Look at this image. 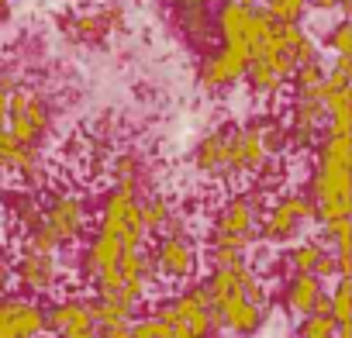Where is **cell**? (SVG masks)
I'll list each match as a JSON object with an SVG mask.
<instances>
[{"mask_svg":"<svg viewBox=\"0 0 352 338\" xmlns=\"http://www.w3.org/2000/svg\"><path fill=\"white\" fill-rule=\"evenodd\" d=\"M232 4H239V8H256L259 0H232Z\"/></svg>","mask_w":352,"mask_h":338,"instance_id":"obj_33","label":"cell"},{"mask_svg":"<svg viewBox=\"0 0 352 338\" xmlns=\"http://www.w3.org/2000/svg\"><path fill=\"white\" fill-rule=\"evenodd\" d=\"M4 128L11 131V138L18 145H32L35 148V142L49 128L45 100L38 93H32V90H11V97H8V124Z\"/></svg>","mask_w":352,"mask_h":338,"instance_id":"obj_6","label":"cell"},{"mask_svg":"<svg viewBox=\"0 0 352 338\" xmlns=\"http://www.w3.org/2000/svg\"><path fill=\"white\" fill-rule=\"evenodd\" d=\"M297 338H335V321L331 314H307L300 317V328H297Z\"/></svg>","mask_w":352,"mask_h":338,"instance_id":"obj_24","label":"cell"},{"mask_svg":"<svg viewBox=\"0 0 352 338\" xmlns=\"http://www.w3.org/2000/svg\"><path fill=\"white\" fill-rule=\"evenodd\" d=\"M138 207H142V221H145V232H148V235H152V232H162V228L169 225V218L176 214V211L169 207V201H166V197L138 201Z\"/></svg>","mask_w":352,"mask_h":338,"instance_id":"obj_22","label":"cell"},{"mask_svg":"<svg viewBox=\"0 0 352 338\" xmlns=\"http://www.w3.org/2000/svg\"><path fill=\"white\" fill-rule=\"evenodd\" d=\"M249 18H252V8H239V4H232V0L221 4L218 32H221L225 45H245L252 52V45H249Z\"/></svg>","mask_w":352,"mask_h":338,"instance_id":"obj_18","label":"cell"},{"mask_svg":"<svg viewBox=\"0 0 352 338\" xmlns=\"http://www.w3.org/2000/svg\"><path fill=\"white\" fill-rule=\"evenodd\" d=\"M311 204L321 228L349 221L352 214V183H349V135H324L311 177Z\"/></svg>","mask_w":352,"mask_h":338,"instance_id":"obj_2","label":"cell"},{"mask_svg":"<svg viewBox=\"0 0 352 338\" xmlns=\"http://www.w3.org/2000/svg\"><path fill=\"white\" fill-rule=\"evenodd\" d=\"M290 266L294 273H307L314 280H328V276H338V266H335V256L328 249H321V242H300L290 249Z\"/></svg>","mask_w":352,"mask_h":338,"instance_id":"obj_13","label":"cell"},{"mask_svg":"<svg viewBox=\"0 0 352 338\" xmlns=\"http://www.w3.org/2000/svg\"><path fill=\"white\" fill-rule=\"evenodd\" d=\"M297 97H321V83H324V66L321 63H307V66H297L294 76H290Z\"/></svg>","mask_w":352,"mask_h":338,"instance_id":"obj_21","label":"cell"},{"mask_svg":"<svg viewBox=\"0 0 352 338\" xmlns=\"http://www.w3.org/2000/svg\"><path fill=\"white\" fill-rule=\"evenodd\" d=\"M311 221H314L311 197L307 194H283L266 211V218H259V238H266L273 245H283V242H294Z\"/></svg>","mask_w":352,"mask_h":338,"instance_id":"obj_5","label":"cell"},{"mask_svg":"<svg viewBox=\"0 0 352 338\" xmlns=\"http://www.w3.org/2000/svg\"><path fill=\"white\" fill-rule=\"evenodd\" d=\"M321 280L307 276V273H294L290 283H287V311L297 314V317H307L314 311V304L321 300Z\"/></svg>","mask_w":352,"mask_h":338,"instance_id":"obj_17","label":"cell"},{"mask_svg":"<svg viewBox=\"0 0 352 338\" xmlns=\"http://www.w3.org/2000/svg\"><path fill=\"white\" fill-rule=\"evenodd\" d=\"M14 276H18V283H21V286H28V290H35V293H45V290H52V286H56L59 266H56V259H52V256L25 252V256H21V262H18V269H14Z\"/></svg>","mask_w":352,"mask_h":338,"instance_id":"obj_14","label":"cell"},{"mask_svg":"<svg viewBox=\"0 0 352 338\" xmlns=\"http://www.w3.org/2000/svg\"><path fill=\"white\" fill-rule=\"evenodd\" d=\"M256 238H259V194L256 190L235 194L218 211V221H214V232H211V245L245 252Z\"/></svg>","mask_w":352,"mask_h":338,"instance_id":"obj_3","label":"cell"},{"mask_svg":"<svg viewBox=\"0 0 352 338\" xmlns=\"http://www.w3.org/2000/svg\"><path fill=\"white\" fill-rule=\"evenodd\" d=\"M263 4H266V0H263Z\"/></svg>","mask_w":352,"mask_h":338,"instance_id":"obj_37","label":"cell"},{"mask_svg":"<svg viewBox=\"0 0 352 338\" xmlns=\"http://www.w3.org/2000/svg\"><path fill=\"white\" fill-rule=\"evenodd\" d=\"M11 211H14V221H21V228H25V232H35V228L42 225V207H38V204H35L28 194L14 197Z\"/></svg>","mask_w":352,"mask_h":338,"instance_id":"obj_25","label":"cell"},{"mask_svg":"<svg viewBox=\"0 0 352 338\" xmlns=\"http://www.w3.org/2000/svg\"><path fill=\"white\" fill-rule=\"evenodd\" d=\"M87 311H90V321L94 328H111V324H131V311H124L118 300H107V297H94L87 300Z\"/></svg>","mask_w":352,"mask_h":338,"instance_id":"obj_19","label":"cell"},{"mask_svg":"<svg viewBox=\"0 0 352 338\" xmlns=\"http://www.w3.org/2000/svg\"><path fill=\"white\" fill-rule=\"evenodd\" d=\"M252 63V52L245 45H221L201 63V87L204 90H225L245 76Z\"/></svg>","mask_w":352,"mask_h":338,"instance_id":"obj_8","label":"cell"},{"mask_svg":"<svg viewBox=\"0 0 352 338\" xmlns=\"http://www.w3.org/2000/svg\"><path fill=\"white\" fill-rule=\"evenodd\" d=\"M328 45L335 49V56H352V28H349V21H338L335 25Z\"/></svg>","mask_w":352,"mask_h":338,"instance_id":"obj_28","label":"cell"},{"mask_svg":"<svg viewBox=\"0 0 352 338\" xmlns=\"http://www.w3.org/2000/svg\"><path fill=\"white\" fill-rule=\"evenodd\" d=\"M4 4H8V0H0V8H4Z\"/></svg>","mask_w":352,"mask_h":338,"instance_id":"obj_36","label":"cell"},{"mask_svg":"<svg viewBox=\"0 0 352 338\" xmlns=\"http://www.w3.org/2000/svg\"><path fill=\"white\" fill-rule=\"evenodd\" d=\"M307 0H266V18L273 25H300Z\"/></svg>","mask_w":352,"mask_h":338,"instance_id":"obj_23","label":"cell"},{"mask_svg":"<svg viewBox=\"0 0 352 338\" xmlns=\"http://www.w3.org/2000/svg\"><path fill=\"white\" fill-rule=\"evenodd\" d=\"M45 328H49V331H56V335L80 331V328H94V321H90V311H87V300L66 297V300L52 304V307L45 311Z\"/></svg>","mask_w":352,"mask_h":338,"instance_id":"obj_16","label":"cell"},{"mask_svg":"<svg viewBox=\"0 0 352 338\" xmlns=\"http://www.w3.org/2000/svg\"><path fill=\"white\" fill-rule=\"evenodd\" d=\"M45 331V311L28 297L0 300V338H38Z\"/></svg>","mask_w":352,"mask_h":338,"instance_id":"obj_10","label":"cell"},{"mask_svg":"<svg viewBox=\"0 0 352 338\" xmlns=\"http://www.w3.org/2000/svg\"><path fill=\"white\" fill-rule=\"evenodd\" d=\"M187 32H194V35H204L208 28H211V14H208V8H197V11H187Z\"/></svg>","mask_w":352,"mask_h":338,"instance_id":"obj_29","label":"cell"},{"mask_svg":"<svg viewBox=\"0 0 352 338\" xmlns=\"http://www.w3.org/2000/svg\"><path fill=\"white\" fill-rule=\"evenodd\" d=\"M56 245H66V242H76L87 228V211H83V201L80 197H69V194H59L45 211H42V225H38Z\"/></svg>","mask_w":352,"mask_h":338,"instance_id":"obj_7","label":"cell"},{"mask_svg":"<svg viewBox=\"0 0 352 338\" xmlns=\"http://www.w3.org/2000/svg\"><path fill=\"white\" fill-rule=\"evenodd\" d=\"M194 166L201 173H211V177H221L228 173V131L218 128V131H208L197 148H194Z\"/></svg>","mask_w":352,"mask_h":338,"instance_id":"obj_15","label":"cell"},{"mask_svg":"<svg viewBox=\"0 0 352 338\" xmlns=\"http://www.w3.org/2000/svg\"><path fill=\"white\" fill-rule=\"evenodd\" d=\"M211 297V314L218 328H228L232 335H256L266 321V290L263 280L242 262L228 269H211L204 280Z\"/></svg>","mask_w":352,"mask_h":338,"instance_id":"obj_1","label":"cell"},{"mask_svg":"<svg viewBox=\"0 0 352 338\" xmlns=\"http://www.w3.org/2000/svg\"><path fill=\"white\" fill-rule=\"evenodd\" d=\"M59 338H100V335H97V328H80V331H66Z\"/></svg>","mask_w":352,"mask_h":338,"instance_id":"obj_31","label":"cell"},{"mask_svg":"<svg viewBox=\"0 0 352 338\" xmlns=\"http://www.w3.org/2000/svg\"><path fill=\"white\" fill-rule=\"evenodd\" d=\"M0 197H4V169H0Z\"/></svg>","mask_w":352,"mask_h":338,"instance_id":"obj_34","label":"cell"},{"mask_svg":"<svg viewBox=\"0 0 352 338\" xmlns=\"http://www.w3.org/2000/svg\"><path fill=\"white\" fill-rule=\"evenodd\" d=\"M328 314L335 321V328H349L352 324V280L338 276L331 297H328Z\"/></svg>","mask_w":352,"mask_h":338,"instance_id":"obj_20","label":"cell"},{"mask_svg":"<svg viewBox=\"0 0 352 338\" xmlns=\"http://www.w3.org/2000/svg\"><path fill=\"white\" fill-rule=\"evenodd\" d=\"M148 256H152L155 273H162L166 280H187L197 266V249L190 235H162Z\"/></svg>","mask_w":352,"mask_h":338,"instance_id":"obj_11","label":"cell"},{"mask_svg":"<svg viewBox=\"0 0 352 338\" xmlns=\"http://www.w3.org/2000/svg\"><path fill=\"white\" fill-rule=\"evenodd\" d=\"M128 335H131V338H173V328L152 314V317H138V321H131Z\"/></svg>","mask_w":352,"mask_h":338,"instance_id":"obj_26","label":"cell"},{"mask_svg":"<svg viewBox=\"0 0 352 338\" xmlns=\"http://www.w3.org/2000/svg\"><path fill=\"white\" fill-rule=\"evenodd\" d=\"M311 8H318V11H342V4L338 0H307Z\"/></svg>","mask_w":352,"mask_h":338,"instance_id":"obj_30","label":"cell"},{"mask_svg":"<svg viewBox=\"0 0 352 338\" xmlns=\"http://www.w3.org/2000/svg\"><path fill=\"white\" fill-rule=\"evenodd\" d=\"M338 4H342V11H345V8H349V0H338Z\"/></svg>","mask_w":352,"mask_h":338,"instance_id":"obj_35","label":"cell"},{"mask_svg":"<svg viewBox=\"0 0 352 338\" xmlns=\"http://www.w3.org/2000/svg\"><path fill=\"white\" fill-rule=\"evenodd\" d=\"M266 142L263 124H245L228 131V173H263L266 169Z\"/></svg>","mask_w":352,"mask_h":338,"instance_id":"obj_9","label":"cell"},{"mask_svg":"<svg viewBox=\"0 0 352 338\" xmlns=\"http://www.w3.org/2000/svg\"><path fill=\"white\" fill-rule=\"evenodd\" d=\"M100 232L118 238L124 249H145V221H142V207H138V197L135 190L128 187H114L107 197H104V207H100Z\"/></svg>","mask_w":352,"mask_h":338,"instance_id":"obj_4","label":"cell"},{"mask_svg":"<svg viewBox=\"0 0 352 338\" xmlns=\"http://www.w3.org/2000/svg\"><path fill=\"white\" fill-rule=\"evenodd\" d=\"M180 4H184V11H197V8H208L211 0H180Z\"/></svg>","mask_w":352,"mask_h":338,"instance_id":"obj_32","label":"cell"},{"mask_svg":"<svg viewBox=\"0 0 352 338\" xmlns=\"http://www.w3.org/2000/svg\"><path fill=\"white\" fill-rule=\"evenodd\" d=\"M114 180H118V187L138 190V159L135 155H121L114 162Z\"/></svg>","mask_w":352,"mask_h":338,"instance_id":"obj_27","label":"cell"},{"mask_svg":"<svg viewBox=\"0 0 352 338\" xmlns=\"http://www.w3.org/2000/svg\"><path fill=\"white\" fill-rule=\"evenodd\" d=\"M324 124V104L321 97H297L290 107V142L311 145Z\"/></svg>","mask_w":352,"mask_h":338,"instance_id":"obj_12","label":"cell"}]
</instances>
